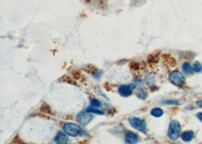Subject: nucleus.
Instances as JSON below:
<instances>
[{
	"mask_svg": "<svg viewBox=\"0 0 202 144\" xmlns=\"http://www.w3.org/2000/svg\"><path fill=\"white\" fill-rule=\"evenodd\" d=\"M139 140V136L137 135L136 133H133L132 131L127 132L125 135V142L127 143H138Z\"/></svg>",
	"mask_w": 202,
	"mask_h": 144,
	"instance_id": "obj_7",
	"label": "nucleus"
},
{
	"mask_svg": "<svg viewBox=\"0 0 202 144\" xmlns=\"http://www.w3.org/2000/svg\"><path fill=\"white\" fill-rule=\"evenodd\" d=\"M164 103L167 104V105H178L179 103L176 100H167L164 102Z\"/></svg>",
	"mask_w": 202,
	"mask_h": 144,
	"instance_id": "obj_24",
	"label": "nucleus"
},
{
	"mask_svg": "<svg viewBox=\"0 0 202 144\" xmlns=\"http://www.w3.org/2000/svg\"><path fill=\"white\" fill-rule=\"evenodd\" d=\"M169 80L176 87H181L185 81V77L181 72L178 71H174L169 74Z\"/></svg>",
	"mask_w": 202,
	"mask_h": 144,
	"instance_id": "obj_3",
	"label": "nucleus"
},
{
	"mask_svg": "<svg viewBox=\"0 0 202 144\" xmlns=\"http://www.w3.org/2000/svg\"><path fill=\"white\" fill-rule=\"evenodd\" d=\"M182 127L177 120H173L170 121L168 128V137L173 141H176L181 135Z\"/></svg>",
	"mask_w": 202,
	"mask_h": 144,
	"instance_id": "obj_1",
	"label": "nucleus"
},
{
	"mask_svg": "<svg viewBox=\"0 0 202 144\" xmlns=\"http://www.w3.org/2000/svg\"><path fill=\"white\" fill-rule=\"evenodd\" d=\"M129 68H130L131 70L134 71V72H137V71H139L142 68V64L138 62V61H133L129 63Z\"/></svg>",
	"mask_w": 202,
	"mask_h": 144,
	"instance_id": "obj_19",
	"label": "nucleus"
},
{
	"mask_svg": "<svg viewBox=\"0 0 202 144\" xmlns=\"http://www.w3.org/2000/svg\"><path fill=\"white\" fill-rule=\"evenodd\" d=\"M90 104H91V106L94 107V108H99V107L102 106L101 102L95 98H93V99H90Z\"/></svg>",
	"mask_w": 202,
	"mask_h": 144,
	"instance_id": "obj_21",
	"label": "nucleus"
},
{
	"mask_svg": "<svg viewBox=\"0 0 202 144\" xmlns=\"http://www.w3.org/2000/svg\"><path fill=\"white\" fill-rule=\"evenodd\" d=\"M93 115L91 112H85V111H82L79 113L77 115V121L80 124V125L86 126L90 121L93 120Z\"/></svg>",
	"mask_w": 202,
	"mask_h": 144,
	"instance_id": "obj_5",
	"label": "nucleus"
},
{
	"mask_svg": "<svg viewBox=\"0 0 202 144\" xmlns=\"http://www.w3.org/2000/svg\"><path fill=\"white\" fill-rule=\"evenodd\" d=\"M183 72L185 73V74H187V75H189V74H193V72H194V69L192 66H191L190 63L189 62H184L183 65Z\"/></svg>",
	"mask_w": 202,
	"mask_h": 144,
	"instance_id": "obj_16",
	"label": "nucleus"
},
{
	"mask_svg": "<svg viewBox=\"0 0 202 144\" xmlns=\"http://www.w3.org/2000/svg\"><path fill=\"white\" fill-rule=\"evenodd\" d=\"M192 68H193V69H194V72L198 73V72H200L201 71L202 66H201V63H200L199 61H194V64H193Z\"/></svg>",
	"mask_w": 202,
	"mask_h": 144,
	"instance_id": "obj_23",
	"label": "nucleus"
},
{
	"mask_svg": "<svg viewBox=\"0 0 202 144\" xmlns=\"http://www.w3.org/2000/svg\"><path fill=\"white\" fill-rule=\"evenodd\" d=\"M161 57L164 61V62L167 63L170 67H176L177 65L176 60L170 54H163L161 56Z\"/></svg>",
	"mask_w": 202,
	"mask_h": 144,
	"instance_id": "obj_9",
	"label": "nucleus"
},
{
	"mask_svg": "<svg viewBox=\"0 0 202 144\" xmlns=\"http://www.w3.org/2000/svg\"><path fill=\"white\" fill-rule=\"evenodd\" d=\"M63 131L68 135L77 136L80 134L81 127L74 123H66L63 125Z\"/></svg>",
	"mask_w": 202,
	"mask_h": 144,
	"instance_id": "obj_4",
	"label": "nucleus"
},
{
	"mask_svg": "<svg viewBox=\"0 0 202 144\" xmlns=\"http://www.w3.org/2000/svg\"><path fill=\"white\" fill-rule=\"evenodd\" d=\"M196 104L199 108H202V100H198V101L196 102Z\"/></svg>",
	"mask_w": 202,
	"mask_h": 144,
	"instance_id": "obj_26",
	"label": "nucleus"
},
{
	"mask_svg": "<svg viewBox=\"0 0 202 144\" xmlns=\"http://www.w3.org/2000/svg\"><path fill=\"white\" fill-rule=\"evenodd\" d=\"M59 80H60V81H61V82H65V83H70V84L74 85V86H77V82L75 81L76 80L73 79V78H71V77H68V76L64 75V76L61 77Z\"/></svg>",
	"mask_w": 202,
	"mask_h": 144,
	"instance_id": "obj_18",
	"label": "nucleus"
},
{
	"mask_svg": "<svg viewBox=\"0 0 202 144\" xmlns=\"http://www.w3.org/2000/svg\"><path fill=\"white\" fill-rule=\"evenodd\" d=\"M134 87L131 84H124L118 87V93L122 97H129L133 92Z\"/></svg>",
	"mask_w": 202,
	"mask_h": 144,
	"instance_id": "obj_6",
	"label": "nucleus"
},
{
	"mask_svg": "<svg viewBox=\"0 0 202 144\" xmlns=\"http://www.w3.org/2000/svg\"><path fill=\"white\" fill-rule=\"evenodd\" d=\"M86 111L88 112H91V113H94V114H96V115H104V112H102V111L94 109V107H92V106L86 109Z\"/></svg>",
	"mask_w": 202,
	"mask_h": 144,
	"instance_id": "obj_22",
	"label": "nucleus"
},
{
	"mask_svg": "<svg viewBox=\"0 0 202 144\" xmlns=\"http://www.w3.org/2000/svg\"><path fill=\"white\" fill-rule=\"evenodd\" d=\"M72 76H73V79L76 80V81H77V80H80V81H81L82 79H84L83 76V74L78 70L73 71V72H72Z\"/></svg>",
	"mask_w": 202,
	"mask_h": 144,
	"instance_id": "obj_20",
	"label": "nucleus"
},
{
	"mask_svg": "<svg viewBox=\"0 0 202 144\" xmlns=\"http://www.w3.org/2000/svg\"><path fill=\"white\" fill-rule=\"evenodd\" d=\"M85 2H86V3H91L92 1H93V0H84Z\"/></svg>",
	"mask_w": 202,
	"mask_h": 144,
	"instance_id": "obj_27",
	"label": "nucleus"
},
{
	"mask_svg": "<svg viewBox=\"0 0 202 144\" xmlns=\"http://www.w3.org/2000/svg\"><path fill=\"white\" fill-rule=\"evenodd\" d=\"M194 137V132L192 131H185L181 134V138L183 141L190 142Z\"/></svg>",
	"mask_w": 202,
	"mask_h": 144,
	"instance_id": "obj_10",
	"label": "nucleus"
},
{
	"mask_svg": "<svg viewBox=\"0 0 202 144\" xmlns=\"http://www.w3.org/2000/svg\"><path fill=\"white\" fill-rule=\"evenodd\" d=\"M83 70L85 72H86L87 74H93V76L95 74H96L98 72V69L96 66L94 65H87L83 68Z\"/></svg>",
	"mask_w": 202,
	"mask_h": 144,
	"instance_id": "obj_11",
	"label": "nucleus"
},
{
	"mask_svg": "<svg viewBox=\"0 0 202 144\" xmlns=\"http://www.w3.org/2000/svg\"><path fill=\"white\" fill-rule=\"evenodd\" d=\"M151 115L154 118H160L164 115V111L160 108H154L151 111Z\"/></svg>",
	"mask_w": 202,
	"mask_h": 144,
	"instance_id": "obj_17",
	"label": "nucleus"
},
{
	"mask_svg": "<svg viewBox=\"0 0 202 144\" xmlns=\"http://www.w3.org/2000/svg\"><path fill=\"white\" fill-rule=\"evenodd\" d=\"M39 110L42 112L45 113V114L49 115H55V113L52 110L51 107H50L47 103H43L42 105H41L40 108H39Z\"/></svg>",
	"mask_w": 202,
	"mask_h": 144,
	"instance_id": "obj_12",
	"label": "nucleus"
},
{
	"mask_svg": "<svg viewBox=\"0 0 202 144\" xmlns=\"http://www.w3.org/2000/svg\"><path fill=\"white\" fill-rule=\"evenodd\" d=\"M159 52L158 53H153L149 55L148 56L147 59V61L149 62L150 65H154V64H157L158 62V60H159Z\"/></svg>",
	"mask_w": 202,
	"mask_h": 144,
	"instance_id": "obj_13",
	"label": "nucleus"
},
{
	"mask_svg": "<svg viewBox=\"0 0 202 144\" xmlns=\"http://www.w3.org/2000/svg\"><path fill=\"white\" fill-rule=\"evenodd\" d=\"M129 123L132 127L139 132L146 134L147 133V124L144 119L137 117H131L129 118Z\"/></svg>",
	"mask_w": 202,
	"mask_h": 144,
	"instance_id": "obj_2",
	"label": "nucleus"
},
{
	"mask_svg": "<svg viewBox=\"0 0 202 144\" xmlns=\"http://www.w3.org/2000/svg\"><path fill=\"white\" fill-rule=\"evenodd\" d=\"M54 141L58 144H66L69 141V138L67 136L66 133L64 134L62 131H59V132H58L55 139H54Z\"/></svg>",
	"mask_w": 202,
	"mask_h": 144,
	"instance_id": "obj_8",
	"label": "nucleus"
},
{
	"mask_svg": "<svg viewBox=\"0 0 202 144\" xmlns=\"http://www.w3.org/2000/svg\"><path fill=\"white\" fill-rule=\"evenodd\" d=\"M196 116H197V118H198V119L200 120V121H201L202 122V112H198L197 113V115H196Z\"/></svg>",
	"mask_w": 202,
	"mask_h": 144,
	"instance_id": "obj_25",
	"label": "nucleus"
},
{
	"mask_svg": "<svg viewBox=\"0 0 202 144\" xmlns=\"http://www.w3.org/2000/svg\"><path fill=\"white\" fill-rule=\"evenodd\" d=\"M145 83L149 88L152 89V87H155V77L152 74H149L145 77Z\"/></svg>",
	"mask_w": 202,
	"mask_h": 144,
	"instance_id": "obj_14",
	"label": "nucleus"
},
{
	"mask_svg": "<svg viewBox=\"0 0 202 144\" xmlns=\"http://www.w3.org/2000/svg\"><path fill=\"white\" fill-rule=\"evenodd\" d=\"M179 56L183 59L192 60L195 56V55L192 52H189V51H183V52H180Z\"/></svg>",
	"mask_w": 202,
	"mask_h": 144,
	"instance_id": "obj_15",
	"label": "nucleus"
}]
</instances>
